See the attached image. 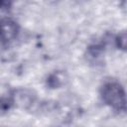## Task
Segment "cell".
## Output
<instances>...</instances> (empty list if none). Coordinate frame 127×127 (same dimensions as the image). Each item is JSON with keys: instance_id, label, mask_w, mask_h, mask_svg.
Listing matches in <instances>:
<instances>
[{"instance_id": "cell-1", "label": "cell", "mask_w": 127, "mask_h": 127, "mask_svg": "<svg viewBox=\"0 0 127 127\" xmlns=\"http://www.w3.org/2000/svg\"><path fill=\"white\" fill-rule=\"evenodd\" d=\"M102 100L112 109L118 112L126 110V98L123 86L116 80L106 81L100 89Z\"/></svg>"}, {"instance_id": "cell-2", "label": "cell", "mask_w": 127, "mask_h": 127, "mask_svg": "<svg viewBox=\"0 0 127 127\" xmlns=\"http://www.w3.org/2000/svg\"><path fill=\"white\" fill-rule=\"evenodd\" d=\"M19 33V26L16 22L10 19L0 21V41L2 43H9L13 41Z\"/></svg>"}, {"instance_id": "cell-3", "label": "cell", "mask_w": 127, "mask_h": 127, "mask_svg": "<svg viewBox=\"0 0 127 127\" xmlns=\"http://www.w3.org/2000/svg\"><path fill=\"white\" fill-rule=\"evenodd\" d=\"M11 98L13 100V104H16L21 108L28 109L34 104L36 95L33 93V91L28 89H17L14 91Z\"/></svg>"}, {"instance_id": "cell-4", "label": "cell", "mask_w": 127, "mask_h": 127, "mask_svg": "<svg viewBox=\"0 0 127 127\" xmlns=\"http://www.w3.org/2000/svg\"><path fill=\"white\" fill-rule=\"evenodd\" d=\"M104 52V47L102 45H91L87 49V58L92 63H97Z\"/></svg>"}, {"instance_id": "cell-5", "label": "cell", "mask_w": 127, "mask_h": 127, "mask_svg": "<svg viewBox=\"0 0 127 127\" xmlns=\"http://www.w3.org/2000/svg\"><path fill=\"white\" fill-rule=\"evenodd\" d=\"M64 73L61 71H57L54 72L52 74H50V76L47 79V84L51 87V88H59L60 86L63 85L64 83Z\"/></svg>"}, {"instance_id": "cell-6", "label": "cell", "mask_w": 127, "mask_h": 127, "mask_svg": "<svg viewBox=\"0 0 127 127\" xmlns=\"http://www.w3.org/2000/svg\"><path fill=\"white\" fill-rule=\"evenodd\" d=\"M13 106V100L10 97H0V115L8 112Z\"/></svg>"}, {"instance_id": "cell-7", "label": "cell", "mask_w": 127, "mask_h": 127, "mask_svg": "<svg viewBox=\"0 0 127 127\" xmlns=\"http://www.w3.org/2000/svg\"><path fill=\"white\" fill-rule=\"evenodd\" d=\"M126 44H127V37H126V32H121L119 33L116 38H115V45L118 49L125 51L126 50Z\"/></svg>"}, {"instance_id": "cell-8", "label": "cell", "mask_w": 127, "mask_h": 127, "mask_svg": "<svg viewBox=\"0 0 127 127\" xmlns=\"http://www.w3.org/2000/svg\"><path fill=\"white\" fill-rule=\"evenodd\" d=\"M12 6L11 0H0V10H9Z\"/></svg>"}, {"instance_id": "cell-9", "label": "cell", "mask_w": 127, "mask_h": 127, "mask_svg": "<svg viewBox=\"0 0 127 127\" xmlns=\"http://www.w3.org/2000/svg\"><path fill=\"white\" fill-rule=\"evenodd\" d=\"M125 3H126V0H121V6L123 9H125Z\"/></svg>"}]
</instances>
